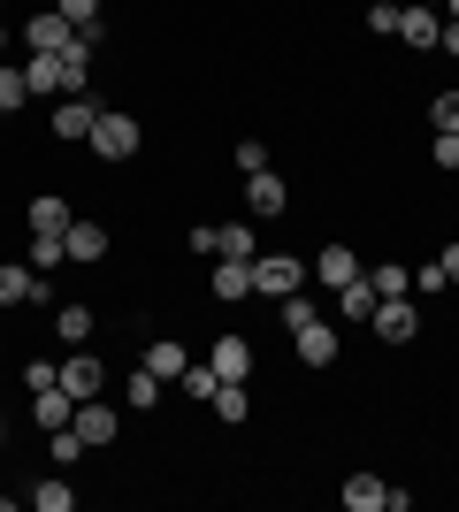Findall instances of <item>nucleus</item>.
<instances>
[{"label": "nucleus", "mask_w": 459, "mask_h": 512, "mask_svg": "<svg viewBox=\"0 0 459 512\" xmlns=\"http://www.w3.org/2000/svg\"><path fill=\"white\" fill-rule=\"evenodd\" d=\"M100 161H131L138 146H146V130L131 123V115H115V107H100V123H92V138H85Z\"/></svg>", "instance_id": "f257e3e1"}, {"label": "nucleus", "mask_w": 459, "mask_h": 512, "mask_svg": "<svg viewBox=\"0 0 459 512\" xmlns=\"http://www.w3.org/2000/svg\"><path fill=\"white\" fill-rule=\"evenodd\" d=\"M306 283V268L291 253H253V299H291Z\"/></svg>", "instance_id": "f03ea898"}, {"label": "nucleus", "mask_w": 459, "mask_h": 512, "mask_svg": "<svg viewBox=\"0 0 459 512\" xmlns=\"http://www.w3.org/2000/svg\"><path fill=\"white\" fill-rule=\"evenodd\" d=\"M23 46H31V54H69V46H77V23H69L62 8H39V16L23 23Z\"/></svg>", "instance_id": "7ed1b4c3"}, {"label": "nucleus", "mask_w": 459, "mask_h": 512, "mask_svg": "<svg viewBox=\"0 0 459 512\" xmlns=\"http://www.w3.org/2000/svg\"><path fill=\"white\" fill-rule=\"evenodd\" d=\"M375 337H383V344H414L421 337V306L414 299H375Z\"/></svg>", "instance_id": "20e7f679"}, {"label": "nucleus", "mask_w": 459, "mask_h": 512, "mask_svg": "<svg viewBox=\"0 0 459 512\" xmlns=\"http://www.w3.org/2000/svg\"><path fill=\"white\" fill-rule=\"evenodd\" d=\"M291 352H299V367H337V321H306V329H291Z\"/></svg>", "instance_id": "39448f33"}, {"label": "nucleus", "mask_w": 459, "mask_h": 512, "mask_svg": "<svg viewBox=\"0 0 459 512\" xmlns=\"http://www.w3.org/2000/svg\"><path fill=\"white\" fill-rule=\"evenodd\" d=\"M92 123H100V107H92L85 92H62V107L46 115V130H54V138H92Z\"/></svg>", "instance_id": "423d86ee"}, {"label": "nucleus", "mask_w": 459, "mask_h": 512, "mask_svg": "<svg viewBox=\"0 0 459 512\" xmlns=\"http://www.w3.org/2000/svg\"><path fill=\"white\" fill-rule=\"evenodd\" d=\"M62 390H69V398H100V390H108V367H100L85 344H77V352L62 360Z\"/></svg>", "instance_id": "0eeeda50"}, {"label": "nucleus", "mask_w": 459, "mask_h": 512, "mask_svg": "<svg viewBox=\"0 0 459 512\" xmlns=\"http://www.w3.org/2000/svg\"><path fill=\"white\" fill-rule=\"evenodd\" d=\"M0 306H46V276L31 268V260L0 268Z\"/></svg>", "instance_id": "6e6552de"}, {"label": "nucleus", "mask_w": 459, "mask_h": 512, "mask_svg": "<svg viewBox=\"0 0 459 512\" xmlns=\"http://www.w3.org/2000/svg\"><path fill=\"white\" fill-rule=\"evenodd\" d=\"M207 367H215L222 383H245V375H253V344L222 329V337H215V352H207Z\"/></svg>", "instance_id": "1a4fd4ad"}, {"label": "nucleus", "mask_w": 459, "mask_h": 512, "mask_svg": "<svg viewBox=\"0 0 459 512\" xmlns=\"http://www.w3.org/2000/svg\"><path fill=\"white\" fill-rule=\"evenodd\" d=\"M31 421H39L46 436H54V428H69V421H77V398H69L62 383H46V390H31Z\"/></svg>", "instance_id": "9d476101"}, {"label": "nucleus", "mask_w": 459, "mask_h": 512, "mask_svg": "<svg viewBox=\"0 0 459 512\" xmlns=\"http://www.w3.org/2000/svg\"><path fill=\"white\" fill-rule=\"evenodd\" d=\"M398 39H406V46L421 54V46H437V39H444V16L414 0V8H398Z\"/></svg>", "instance_id": "9b49d317"}, {"label": "nucleus", "mask_w": 459, "mask_h": 512, "mask_svg": "<svg viewBox=\"0 0 459 512\" xmlns=\"http://www.w3.org/2000/svg\"><path fill=\"white\" fill-rule=\"evenodd\" d=\"M23 222H31V237H69V222H77V214H69V199L39 192V199H31V214H23Z\"/></svg>", "instance_id": "f8f14e48"}, {"label": "nucleus", "mask_w": 459, "mask_h": 512, "mask_svg": "<svg viewBox=\"0 0 459 512\" xmlns=\"http://www.w3.org/2000/svg\"><path fill=\"white\" fill-rule=\"evenodd\" d=\"M314 276L329 283V299H337V291H345L352 276H360V260H352V245H322V253H314Z\"/></svg>", "instance_id": "ddd939ff"}, {"label": "nucleus", "mask_w": 459, "mask_h": 512, "mask_svg": "<svg viewBox=\"0 0 459 512\" xmlns=\"http://www.w3.org/2000/svg\"><path fill=\"white\" fill-rule=\"evenodd\" d=\"M245 207H253V214H284V207H291V192H284V176H276V169H261V176H245Z\"/></svg>", "instance_id": "4468645a"}, {"label": "nucleus", "mask_w": 459, "mask_h": 512, "mask_svg": "<svg viewBox=\"0 0 459 512\" xmlns=\"http://www.w3.org/2000/svg\"><path fill=\"white\" fill-rule=\"evenodd\" d=\"M77 436H85V444H115V413H108V398H77Z\"/></svg>", "instance_id": "2eb2a0df"}, {"label": "nucleus", "mask_w": 459, "mask_h": 512, "mask_svg": "<svg viewBox=\"0 0 459 512\" xmlns=\"http://www.w3.org/2000/svg\"><path fill=\"white\" fill-rule=\"evenodd\" d=\"M138 367H153L161 383H176V375H184V344H176V337H153L146 352H138Z\"/></svg>", "instance_id": "dca6fc26"}, {"label": "nucleus", "mask_w": 459, "mask_h": 512, "mask_svg": "<svg viewBox=\"0 0 459 512\" xmlns=\"http://www.w3.org/2000/svg\"><path fill=\"white\" fill-rule=\"evenodd\" d=\"M345 505L352 512H383V505H391V482H383V474H352V482H345Z\"/></svg>", "instance_id": "f3484780"}, {"label": "nucleus", "mask_w": 459, "mask_h": 512, "mask_svg": "<svg viewBox=\"0 0 459 512\" xmlns=\"http://www.w3.org/2000/svg\"><path fill=\"white\" fill-rule=\"evenodd\" d=\"M215 299H253V260H215Z\"/></svg>", "instance_id": "a211bd4d"}, {"label": "nucleus", "mask_w": 459, "mask_h": 512, "mask_svg": "<svg viewBox=\"0 0 459 512\" xmlns=\"http://www.w3.org/2000/svg\"><path fill=\"white\" fill-rule=\"evenodd\" d=\"M69 260H108V230H100V222H69Z\"/></svg>", "instance_id": "6ab92c4d"}, {"label": "nucleus", "mask_w": 459, "mask_h": 512, "mask_svg": "<svg viewBox=\"0 0 459 512\" xmlns=\"http://www.w3.org/2000/svg\"><path fill=\"white\" fill-rule=\"evenodd\" d=\"M329 306H337L345 321H368V314H375V283H368V276H352V283H345V291H337Z\"/></svg>", "instance_id": "aec40b11"}, {"label": "nucleus", "mask_w": 459, "mask_h": 512, "mask_svg": "<svg viewBox=\"0 0 459 512\" xmlns=\"http://www.w3.org/2000/svg\"><path fill=\"white\" fill-rule=\"evenodd\" d=\"M54 337H62L69 352H77V344L92 337V306H62V314H54Z\"/></svg>", "instance_id": "412c9836"}, {"label": "nucleus", "mask_w": 459, "mask_h": 512, "mask_svg": "<svg viewBox=\"0 0 459 512\" xmlns=\"http://www.w3.org/2000/svg\"><path fill=\"white\" fill-rule=\"evenodd\" d=\"M153 398H161V375H153V367H131V383H123V406H131V413H146Z\"/></svg>", "instance_id": "4be33fe9"}, {"label": "nucleus", "mask_w": 459, "mask_h": 512, "mask_svg": "<svg viewBox=\"0 0 459 512\" xmlns=\"http://www.w3.org/2000/svg\"><path fill=\"white\" fill-rule=\"evenodd\" d=\"M176 383H184V398H199V406H215L222 375H215V367H192V360H184V375H176Z\"/></svg>", "instance_id": "5701e85b"}, {"label": "nucleus", "mask_w": 459, "mask_h": 512, "mask_svg": "<svg viewBox=\"0 0 459 512\" xmlns=\"http://www.w3.org/2000/svg\"><path fill=\"white\" fill-rule=\"evenodd\" d=\"M368 283H375V299H406V291H414V276H406L398 260H383V268H368Z\"/></svg>", "instance_id": "b1692460"}, {"label": "nucleus", "mask_w": 459, "mask_h": 512, "mask_svg": "<svg viewBox=\"0 0 459 512\" xmlns=\"http://www.w3.org/2000/svg\"><path fill=\"white\" fill-rule=\"evenodd\" d=\"M23 77H31V92H62V54H31Z\"/></svg>", "instance_id": "393cba45"}, {"label": "nucleus", "mask_w": 459, "mask_h": 512, "mask_svg": "<svg viewBox=\"0 0 459 512\" xmlns=\"http://www.w3.org/2000/svg\"><path fill=\"white\" fill-rule=\"evenodd\" d=\"M23 505H31V512H69V505H77V490H69V482H39Z\"/></svg>", "instance_id": "a878e982"}, {"label": "nucleus", "mask_w": 459, "mask_h": 512, "mask_svg": "<svg viewBox=\"0 0 459 512\" xmlns=\"http://www.w3.org/2000/svg\"><path fill=\"white\" fill-rule=\"evenodd\" d=\"M54 8H62V16L77 23V31H85L92 46H100V0H54Z\"/></svg>", "instance_id": "bb28decb"}, {"label": "nucleus", "mask_w": 459, "mask_h": 512, "mask_svg": "<svg viewBox=\"0 0 459 512\" xmlns=\"http://www.w3.org/2000/svg\"><path fill=\"white\" fill-rule=\"evenodd\" d=\"M215 413H222V428H238L245 413H253V406H245V383H222L215 390Z\"/></svg>", "instance_id": "cd10ccee"}, {"label": "nucleus", "mask_w": 459, "mask_h": 512, "mask_svg": "<svg viewBox=\"0 0 459 512\" xmlns=\"http://www.w3.org/2000/svg\"><path fill=\"white\" fill-rule=\"evenodd\" d=\"M62 260H69V245H62V237H31V268H39V276H54Z\"/></svg>", "instance_id": "c85d7f7f"}, {"label": "nucleus", "mask_w": 459, "mask_h": 512, "mask_svg": "<svg viewBox=\"0 0 459 512\" xmlns=\"http://www.w3.org/2000/svg\"><path fill=\"white\" fill-rule=\"evenodd\" d=\"M23 100H31V77H23V69H0V115H16Z\"/></svg>", "instance_id": "c756f323"}, {"label": "nucleus", "mask_w": 459, "mask_h": 512, "mask_svg": "<svg viewBox=\"0 0 459 512\" xmlns=\"http://www.w3.org/2000/svg\"><path fill=\"white\" fill-rule=\"evenodd\" d=\"M261 253V237L245 230V222H230V230H222V260H253Z\"/></svg>", "instance_id": "7c9ffc66"}, {"label": "nucleus", "mask_w": 459, "mask_h": 512, "mask_svg": "<svg viewBox=\"0 0 459 512\" xmlns=\"http://www.w3.org/2000/svg\"><path fill=\"white\" fill-rule=\"evenodd\" d=\"M276 314H284V329H306V321H322V306H314V299H299V291H291V299L276 306Z\"/></svg>", "instance_id": "2f4dec72"}, {"label": "nucleus", "mask_w": 459, "mask_h": 512, "mask_svg": "<svg viewBox=\"0 0 459 512\" xmlns=\"http://www.w3.org/2000/svg\"><path fill=\"white\" fill-rule=\"evenodd\" d=\"M429 161H437L444 176H459V130H437V146H429Z\"/></svg>", "instance_id": "473e14b6"}, {"label": "nucleus", "mask_w": 459, "mask_h": 512, "mask_svg": "<svg viewBox=\"0 0 459 512\" xmlns=\"http://www.w3.org/2000/svg\"><path fill=\"white\" fill-rule=\"evenodd\" d=\"M429 123H437V130H459V92H437V100H429Z\"/></svg>", "instance_id": "72a5a7b5"}, {"label": "nucleus", "mask_w": 459, "mask_h": 512, "mask_svg": "<svg viewBox=\"0 0 459 512\" xmlns=\"http://www.w3.org/2000/svg\"><path fill=\"white\" fill-rule=\"evenodd\" d=\"M368 31H383V39H398V0H375V8H368Z\"/></svg>", "instance_id": "f704fd0d"}, {"label": "nucleus", "mask_w": 459, "mask_h": 512, "mask_svg": "<svg viewBox=\"0 0 459 512\" xmlns=\"http://www.w3.org/2000/svg\"><path fill=\"white\" fill-rule=\"evenodd\" d=\"M238 169H245V176L268 169V146H261V138H238Z\"/></svg>", "instance_id": "c9c22d12"}, {"label": "nucleus", "mask_w": 459, "mask_h": 512, "mask_svg": "<svg viewBox=\"0 0 459 512\" xmlns=\"http://www.w3.org/2000/svg\"><path fill=\"white\" fill-rule=\"evenodd\" d=\"M444 283H452V276H444V260H429V268H421V276H414V291H429V299H437Z\"/></svg>", "instance_id": "e433bc0d"}, {"label": "nucleus", "mask_w": 459, "mask_h": 512, "mask_svg": "<svg viewBox=\"0 0 459 512\" xmlns=\"http://www.w3.org/2000/svg\"><path fill=\"white\" fill-rule=\"evenodd\" d=\"M192 245H199V253H215V260H222V222H199V230H192Z\"/></svg>", "instance_id": "4c0bfd02"}, {"label": "nucleus", "mask_w": 459, "mask_h": 512, "mask_svg": "<svg viewBox=\"0 0 459 512\" xmlns=\"http://www.w3.org/2000/svg\"><path fill=\"white\" fill-rule=\"evenodd\" d=\"M437 260H444V276H452V283H459V245H444V253H437Z\"/></svg>", "instance_id": "58836bf2"}, {"label": "nucleus", "mask_w": 459, "mask_h": 512, "mask_svg": "<svg viewBox=\"0 0 459 512\" xmlns=\"http://www.w3.org/2000/svg\"><path fill=\"white\" fill-rule=\"evenodd\" d=\"M437 46H444V54H459V23H444V39H437Z\"/></svg>", "instance_id": "ea45409f"}, {"label": "nucleus", "mask_w": 459, "mask_h": 512, "mask_svg": "<svg viewBox=\"0 0 459 512\" xmlns=\"http://www.w3.org/2000/svg\"><path fill=\"white\" fill-rule=\"evenodd\" d=\"M0 54H8V23H0Z\"/></svg>", "instance_id": "a19ab883"}, {"label": "nucleus", "mask_w": 459, "mask_h": 512, "mask_svg": "<svg viewBox=\"0 0 459 512\" xmlns=\"http://www.w3.org/2000/svg\"><path fill=\"white\" fill-rule=\"evenodd\" d=\"M421 8H444V0H421Z\"/></svg>", "instance_id": "79ce46f5"}]
</instances>
